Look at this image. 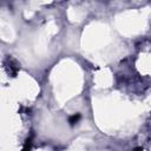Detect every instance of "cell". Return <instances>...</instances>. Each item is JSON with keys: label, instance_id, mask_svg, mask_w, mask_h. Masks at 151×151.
I'll return each instance as SVG.
<instances>
[{"label": "cell", "instance_id": "obj_3", "mask_svg": "<svg viewBox=\"0 0 151 151\" xmlns=\"http://www.w3.org/2000/svg\"><path fill=\"white\" fill-rule=\"evenodd\" d=\"M133 151H143V149L142 147H134Z\"/></svg>", "mask_w": 151, "mask_h": 151}, {"label": "cell", "instance_id": "obj_1", "mask_svg": "<svg viewBox=\"0 0 151 151\" xmlns=\"http://www.w3.org/2000/svg\"><path fill=\"white\" fill-rule=\"evenodd\" d=\"M79 119H80V114H79V113H76V114L70 116V118H68V123H70L71 126H73V125H76V124L79 122Z\"/></svg>", "mask_w": 151, "mask_h": 151}, {"label": "cell", "instance_id": "obj_2", "mask_svg": "<svg viewBox=\"0 0 151 151\" xmlns=\"http://www.w3.org/2000/svg\"><path fill=\"white\" fill-rule=\"evenodd\" d=\"M31 149H32V138H27L24 143L22 151H31Z\"/></svg>", "mask_w": 151, "mask_h": 151}]
</instances>
